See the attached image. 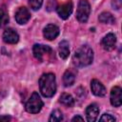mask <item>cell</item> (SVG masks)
<instances>
[{"instance_id": "1", "label": "cell", "mask_w": 122, "mask_h": 122, "mask_svg": "<svg viewBox=\"0 0 122 122\" xmlns=\"http://www.w3.org/2000/svg\"><path fill=\"white\" fill-rule=\"evenodd\" d=\"M92 59L93 51L92 48L88 45H83L80 48H78L72 56L73 64L78 68L89 66L90 64H92Z\"/></svg>"}, {"instance_id": "2", "label": "cell", "mask_w": 122, "mask_h": 122, "mask_svg": "<svg viewBox=\"0 0 122 122\" xmlns=\"http://www.w3.org/2000/svg\"><path fill=\"white\" fill-rule=\"evenodd\" d=\"M39 88L43 96L51 97L56 92V80L53 73H44L39 79Z\"/></svg>"}, {"instance_id": "3", "label": "cell", "mask_w": 122, "mask_h": 122, "mask_svg": "<svg viewBox=\"0 0 122 122\" xmlns=\"http://www.w3.org/2000/svg\"><path fill=\"white\" fill-rule=\"evenodd\" d=\"M43 107V101L42 99L40 98L39 94L34 92L31 96L30 97V99L28 100V102L26 103V111L28 112H30V113H37L41 111Z\"/></svg>"}, {"instance_id": "4", "label": "cell", "mask_w": 122, "mask_h": 122, "mask_svg": "<svg viewBox=\"0 0 122 122\" xmlns=\"http://www.w3.org/2000/svg\"><path fill=\"white\" fill-rule=\"evenodd\" d=\"M91 12V6L87 0H80L76 10V18L81 23H86Z\"/></svg>"}, {"instance_id": "5", "label": "cell", "mask_w": 122, "mask_h": 122, "mask_svg": "<svg viewBox=\"0 0 122 122\" xmlns=\"http://www.w3.org/2000/svg\"><path fill=\"white\" fill-rule=\"evenodd\" d=\"M32 52H33V55L36 59H38L39 61H43L44 56L46 54H51L52 52V50L49 46L35 44L32 48Z\"/></svg>"}, {"instance_id": "6", "label": "cell", "mask_w": 122, "mask_h": 122, "mask_svg": "<svg viewBox=\"0 0 122 122\" xmlns=\"http://www.w3.org/2000/svg\"><path fill=\"white\" fill-rule=\"evenodd\" d=\"M72 9H73L72 2L68 1L64 4H62L61 6H58L56 9V11L62 19H68L72 12Z\"/></svg>"}, {"instance_id": "7", "label": "cell", "mask_w": 122, "mask_h": 122, "mask_svg": "<svg viewBox=\"0 0 122 122\" xmlns=\"http://www.w3.org/2000/svg\"><path fill=\"white\" fill-rule=\"evenodd\" d=\"M111 104L114 107H119L122 103V90L120 87L115 86L111 91V96H110Z\"/></svg>"}, {"instance_id": "8", "label": "cell", "mask_w": 122, "mask_h": 122, "mask_svg": "<svg viewBox=\"0 0 122 122\" xmlns=\"http://www.w3.org/2000/svg\"><path fill=\"white\" fill-rule=\"evenodd\" d=\"M30 18V11L27 8L25 7H20L16 12H15V20L18 24L20 25H24L26 24Z\"/></svg>"}, {"instance_id": "9", "label": "cell", "mask_w": 122, "mask_h": 122, "mask_svg": "<svg viewBox=\"0 0 122 122\" xmlns=\"http://www.w3.org/2000/svg\"><path fill=\"white\" fill-rule=\"evenodd\" d=\"M44 37L48 40H53L55 39L59 34V28L53 24H49L45 27L43 30Z\"/></svg>"}, {"instance_id": "10", "label": "cell", "mask_w": 122, "mask_h": 122, "mask_svg": "<svg viewBox=\"0 0 122 122\" xmlns=\"http://www.w3.org/2000/svg\"><path fill=\"white\" fill-rule=\"evenodd\" d=\"M116 43V37L113 33H108L104 36V38L101 41V45L104 50L106 51H112L114 49Z\"/></svg>"}, {"instance_id": "11", "label": "cell", "mask_w": 122, "mask_h": 122, "mask_svg": "<svg viewBox=\"0 0 122 122\" xmlns=\"http://www.w3.org/2000/svg\"><path fill=\"white\" fill-rule=\"evenodd\" d=\"M91 89L94 95L96 96H104L106 94V88L104 85L98 81L97 79H92L91 82Z\"/></svg>"}, {"instance_id": "12", "label": "cell", "mask_w": 122, "mask_h": 122, "mask_svg": "<svg viewBox=\"0 0 122 122\" xmlns=\"http://www.w3.org/2000/svg\"><path fill=\"white\" fill-rule=\"evenodd\" d=\"M3 40L8 44H15L19 40V35L12 29H7L3 33Z\"/></svg>"}, {"instance_id": "13", "label": "cell", "mask_w": 122, "mask_h": 122, "mask_svg": "<svg viewBox=\"0 0 122 122\" xmlns=\"http://www.w3.org/2000/svg\"><path fill=\"white\" fill-rule=\"evenodd\" d=\"M99 114V108L96 104H92L86 109V116L89 122H94Z\"/></svg>"}, {"instance_id": "14", "label": "cell", "mask_w": 122, "mask_h": 122, "mask_svg": "<svg viewBox=\"0 0 122 122\" xmlns=\"http://www.w3.org/2000/svg\"><path fill=\"white\" fill-rule=\"evenodd\" d=\"M58 52H59V56L62 59H66L68 58L69 54H70V47H69V43L66 40H63L59 43V48H58Z\"/></svg>"}, {"instance_id": "15", "label": "cell", "mask_w": 122, "mask_h": 122, "mask_svg": "<svg viewBox=\"0 0 122 122\" xmlns=\"http://www.w3.org/2000/svg\"><path fill=\"white\" fill-rule=\"evenodd\" d=\"M75 81V74L71 71H66L63 75V83L66 87L71 86Z\"/></svg>"}, {"instance_id": "16", "label": "cell", "mask_w": 122, "mask_h": 122, "mask_svg": "<svg viewBox=\"0 0 122 122\" xmlns=\"http://www.w3.org/2000/svg\"><path fill=\"white\" fill-rule=\"evenodd\" d=\"M59 101H60V103H62L63 105H65L67 107H72L74 105V99L69 93H62L60 95Z\"/></svg>"}, {"instance_id": "17", "label": "cell", "mask_w": 122, "mask_h": 122, "mask_svg": "<svg viewBox=\"0 0 122 122\" xmlns=\"http://www.w3.org/2000/svg\"><path fill=\"white\" fill-rule=\"evenodd\" d=\"M98 19H99V21H100L101 23H104V24H113L114 21H115L114 17L112 15V13L107 12V11L102 12V13L99 15Z\"/></svg>"}, {"instance_id": "18", "label": "cell", "mask_w": 122, "mask_h": 122, "mask_svg": "<svg viewBox=\"0 0 122 122\" xmlns=\"http://www.w3.org/2000/svg\"><path fill=\"white\" fill-rule=\"evenodd\" d=\"M49 120L51 122H59V121H62L63 120V114H62V112L59 110H54L51 112Z\"/></svg>"}, {"instance_id": "19", "label": "cell", "mask_w": 122, "mask_h": 122, "mask_svg": "<svg viewBox=\"0 0 122 122\" xmlns=\"http://www.w3.org/2000/svg\"><path fill=\"white\" fill-rule=\"evenodd\" d=\"M9 22V15L5 10H0V27H4Z\"/></svg>"}, {"instance_id": "20", "label": "cell", "mask_w": 122, "mask_h": 122, "mask_svg": "<svg viewBox=\"0 0 122 122\" xmlns=\"http://www.w3.org/2000/svg\"><path fill=\"white\" fill-rule=\"evenodd\" d=\"M29 4L33 10H37L41 8V6L43 4V0H30Z\"/></svg>"}, {"instance_id": "21", "label": "cell", "mask_w": 122, "mask_h": 122, "mask_svg": "<svg viewBox=\"0 0 122 122\" xmlns=\"http://www.w3.org/2000/svg\"><path fill=\"white\" fill-rule=\"evenodd\" d=\"M99 120H100L101 122H113V121H115V118H114L112 115L109 114V113H104V114L100 117Z\"/></svg>"}, {"instance_id": "22", "label": "cell", "mask_w": 122, "mask_h": 122, "mask_svg": "<svg viewBox=\"0 0 122 122\" xmlns=\"http://www.w3.org/2000/svg\"><path fill=\"white\" fill-rule=\"evenodd\" d=\"M112 5L113 9L119 10L122 5V0H112Z\"/></svg>"}, {"instance_id": "23", "label": "cell", "mask_w": 122, "mask_h": 122, "mask_svg": "<svg viewBox=\"0 0 122 122\" xmlns=\"http://www.w3.org/2000/svg\"><path fill=\"white\" fill-rule=\"evenodd\" d=\"M71 121H84V118L83 117H81L80 115H76V116H74L72 119H71Z\"/></svg>"}, {"instance_id": "24", "label": "cell", "mask_w": 122, "mask_h": 122, "mask_svg": "<svg viewBox=\"0 0 122 122\" xmlns=\"http://www.w3.org/2000/svg\"><path fill=\"white\" fill-rule=\"evenodd\" d=\"M10 120V117L8 115H0V121H8Z\"/></svg>"}]
</instances>
